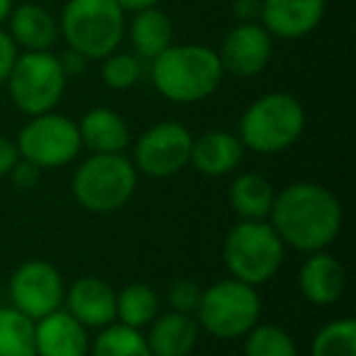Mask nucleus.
<instances>
[{
	"label": "nucleus",
	"instance_id": "25",
	"mask_svg": "<svg viewBox=\"0 0 356 356\" xmlns=\"http://www.w3.org/2000/svg\"><path fill=\"white\" fill-rule=\"evenodd\" d=\"M0 356H37L35 322L13 305H0Z\"/></svg>",
	"mask_w": 356,
	"mask_h": 356
},
{
	"label": "nucleus",
	"instance_id": "19",
	"mask_svg": "<svg viewBox=\"0 0 356 356\" xmlns=\"http://www.w3.org/2000/svg\"><path fill=\"white\" fill-rule=\"evenodd\" d=\"M6 32L22 51H51L59 40V20L47 8L25 3L13 8Z\"/></svg>",
	"mask_w": 356,
	"mask_h": 356
},
{
	"label": "nucleus",
	"instance_id": "23",
	"mask_svg": "<svg viewBox=\"0 0 356 356\" xmlns=\"http://www.w3.org/2000/svg\"><path fill=\"white\" fill-rule=\"evenodd\" d=\"M159 312H161V300H159V293L149 283H127L118 293V315H115V322H120V325L144 330V327L152 325Z\"/></svg>",
	"mask_w": 356,
	"mask_h": 356
},
{
	"label": "nucleus",
	"instance_id": "14",
	"mask_svg": "<svg viewBox=\"0 0 356 356\" xmlns=\"http://www.w3.org/2000/svg\"><path fill=\"white\" fill-rule=\"evenodd\" d=\"M327 0H261V25L278 40H302L320 27Z\"/></svg>",
	"mask_w": 356,
	"mask_h": 356
},
{
	"label": "nucleus",
	"instance_id": "1",
	"mask_svg": "<svg viewBox=\"0 0 356 356\" xmlns=\"http://www.w3.org/2000/svg\"><path fill=\"white\" fill-rule=\"evenodd\" d=\"M344 222L341 203L315 181H296L273 198L268 225L286 247L302 254L322 252L337 242Z\"/></svg>",
	"mask_w": 356,
	"mask_h": 356
},
{
	"label": "nucleus",
	"instance_id": "2",
	"mask_svg": "<svg viewBox=\"0 0 356 356\" xmlns=\"http://www.w3.org/2000/svg\"><path fill=\"white\" fill-rule=\"evenodd\" d=\"M149 79L161 98L178 105L200 103L225 79L218 51L205 44H171L149 61Z\"/></svg>",
	"mask_w": 356,
	"mask_h": 356
},
{
	"label": "nucleus",
	"instance_id": "4",
	"mask_svg": "<svg viewBox=\"0 0 356 356\" xmlns=\"http://www.w3.org/2000/svg\"><path fill=\"white\" fill-rule=\"evenodd\" d=\"M127 17L118 0H69L59 17V35L69 49L88 61H103L120 49Z\"/></svg>",
	"mask_w": 356,
	"mask_h": 356
},
{
	"label": "nucleus",
	"instance_id": "3",
	"mask_svg": "<svg viewBox=\"0 0 356 356\" xmlns=\"http://www.w3.org/2000/svg\"><path fill=\"white\" fill-rule=\"evenodd\" d=\"M307 115L302 103L291 93H266L257 98L239 120V142L257 154H281L298 144L305 132Z\"/></svg>",
	"mask_w": 356,
	"mask_h": 356
},
{
	"label": "nucleus",
	"instance_id": "9",
	"mask_svg": "<svg viewBox=\"0 0 356 356\" xmlns=\"http://www.w3.org/2000/svg\"><path fill=\"white\" fill-rule=\"evenodd\" d=\"M15 144L20 156L42 171H54L76 161L83 149L79 124L56 110L30 118V122L17 132Z\"/></svg>",
	"mask_w": 356,
	"mask_h": 356
},
{
	"label": "nucleus",
	"instance_id": "5",
	"mask_svg": "<svg viewBox=\"0 0 356 356\" xmlns=\"http://www.w3.org/2000/svg\"><path fill=\"white\" fill-rule=\"evenodd\" d=\"M139 173L124 154H90L76 166L71 193L83 210L95 215L118 213L132 200Z\"/></svg>",
	"mask_w": 356,
	"mask_h": 356
},
{
	"label": "nucleus",
	"instance_id": "30",
	"mask_svg": "<svg viewBox=\"0 0 356 356\" xmlns=\"http://www.w3.org/2000/svg\"><path fill=\"white\" fill-rule=\"evenodd\" d=\"M40 173L42 168L35 166L32 161H27V159H17L15 166L10 168V173H8V178L13 181V186H15L17 191H30L37 186V181H40Z\"/></svg>",
	"mask_w": 356,
	"mask_h": 356
},
{
	"label": "nucleus",
	"instance_id": "28",
	"mask_svg": "<svg viewBox=\"0 0 356 356\" xmlns=\"http://www.w3.org/2000/svg\"><path fill=\"white\" fill-rule=\"evenodd\" d=\"M144 71V61L132 51H113L103 59V83L113 90H129L139 83Z\"/></svg>",
	"mask_w": 356,
	"mask_h": 356
},
{
	"label": "nucleus",
	"instance_id": "13",
	"mask_svg": "<svg viewBox=\"0 0 356 356\" xmlns=\"http://www.w3.org/2000/svg\"><path fill=\"white\" fill-rule=\"evenodd\" d=\"M61 307L86 330H103L118 315V291L98 276H81L66 288Z\"/></svg>",
	"mask_w": 356,
	"mask_h": 356
},
{
	"label": "nucleus",
	"instance_id": "21",
	"mask_svg": "<svg viewBox=\"0 0 356 356\" xmlns=\"http://www.w3.org/2000/svg\"><path fill=\"white\" fill-rule=\"evenodd\" d=\"M124 35L129 37L134 56H139L142 61H152L173 44V22L163 10L149 8V10L134 13Z\"/></svg>",
	"mask_w": 356,
	"mask_h": 356
},
{
	"label": "nucleus",
	"instance_id": "17",
	"mask_svg": "<svg viewBox=\"0 0 356 356\" xmlns=\"http://www.w3.org/2000/svg\"><path fill=\"white\" fill-rule=\"evenodd\" d=\"M244 152L247 149L242 147L237 134L225 132V129H210L200 137H193L188 166H193L203 176L220 178L237 171V166L244 159Z\"/></svg>",
	"mask_w": 356,
	"mask_h": 356
},
{
	"label": "nucleus",
	"instance_id": "33",
	"mask_svg": "<svg viewBox=\"0 0 356 356\" xmlns=\"http://www.w3.org/2000/svg\"><path fill=\"white\" fill-rule=\"evenodd\" d=\"M232 13L239 22H259L261 13V0H234Z\"/></svg>",
	"mask_w": 356,
	"mask_h": 356
},
{
	"label": "nucleus",
	"instance_id": "15",
	"mask_svg": "<svg viewBox=\"0 0 356 356\" xmlns=\"http://www.w3.org/2000/svg\"><path fill=\"white\" fill-rule=\"evenodd\" d=\"M298 288L312 305H334L346 291V271L339 259L327 249L305 254V261L298 271Z\"/></svg>",
	"mask_w": 356,
	"mask_h": 356
},
{
	"label": "nucleus",
	"instance_id": "22",
	"mask_svg": "<svg viewBox=\"0 0 356 356\" xmlns=\"http://www.w3.org/2000/svg\"><path fill=\"white\" fill-rule=\"evenodd\" d=\"M227 198L229 208L239 220H268L276 191H273L271 181L264 178L261 173L247 171L232 178Z\"/></svg>",
	"mask_w": 356,
	"mask_h": 356
},
{
	"label": "nucleus",
	"instance_id": "27",
	"mask_svg": "<svg viewBox=\"0 0 356 356\" xmlns=\"http://www.w3.org/2000/svg\"><path fill=\"white\" fill-rule=\"evenodd\" d=\"M244 339V356H298L296 339L278 325H261L247 332Z\"/></svg>",
	"mask_w": 356,
	"mask_h": 356
},
{
	"label": "nucleus",
	"instance_id": "11",
	"mask_svg": "<svg viewBox=\"0 0 356 356\" xmlns=\"http://www.w3.org/2000/svg\"><path fill=\"white\" fill-rule=\"evenodd\" d=\"M8 293L13 307L35 322L64 305L66 286L54 264L30 259L15 268L8 283Z\"/></svg>",
	"mask_w": 356,
	"mask_h": 356
},
{
	"label": "nucleus",
	"instance_id": "31",
	"mask_svg": "<svg viewBox=\"0 0 356 356\" xmlns=\"http://www.w3.org/2000/svg\"><path fill=\"white\" fill-rule=\"evenodd\" d=\"M17 54H20V51H17L15 42H13L10 35H8V32L0 27V86H6L8 74H10V69H13V64H15Z\"/></svg>",
	"mask_w": 356,
	"mask_h": 356
},
{
	"label": "nucleus",
	"instance_id": "34",
	"mask_svg": "<svg viewBox=\"0 0 356 356\" xmlns=\"http://www.w3.org/2000/svg\"><path fill=\"white\" fill-rule=\"evenodd\" d=\"M59 64H61V69H64L66 79H69V76L81 74V71L86 69V64H88V59H86V56H81L79 51H74V49H66L64 54L59 56Z\"/></svg>",
	"mask_w": 356,
	"mask_h": 356
},
{
	"label": "nucleus",
	"instance_id": "24",
	"mask_svg": "<svg viewBox=\"0 0 356 356\" xmlns=\"http://www.w3.org/2000/svg\"><path fill=\"white\" fill-rule=\"evenodd\" d=\"M88 356H152V351L142 330L113 322L90 339Z\"/></svg>",
	"mask_w": 356,
	"mask_h": 356
},
{
	"label": "nucleus",
	"instance_id": "36",
	"mask_svg": "<svg viewBox=\"0 0 356 356\" xmlns=\"http://www.w3.org/2000/svg\"><path fill=\"white\" fill-rule=\"evenodd\" d=\"M13 8H15V0H0V27L6 25L8 17H10Z\"/></svg>",
	"mask_w": 356,
	"mask_h": 356
},
{
	"label": "nucleus",
	"instance_id": "18",
	"mask_svg": "<svg viewBox=\"0 0 356 356\" xmlns=\"http://www.w3.org/2000/svg\"><path fill=\"white\" fill-rule=\"evenodd\" d=\"M147 344L152 356H188L200 337V325L191 312H159L147 327Z\"/></svg>",
	"mask_w": 356,
	"mask_h": 356
},
{
	"label": "nucleus",
	"instance_id": "32",
	"mask_svg": "<svg viewBox=\"0 0 356 356\" xmlns=\"http://www.w3.org/2000/svg\"><path fill=\"white\" fill-rule=\"evenodd\" d=\"M17 159H20V152H17L15 139L0 134V178H8V173L15 166Z\"/></svg>",
	"mask_w": 356,
	"mask_h": 356
},
{
	"label": "nucleus",
	"instance_id": "12",
	"mask_svg": "<svg viewBox=\"0 0 356 356\" xmlns=\"http://www.w3.org/2000/svg\"><path fill=\"white\" fill-rule=\"evenodd\" d=\"M215 51L225 74L252 79L261 74L271 61L273 37L264 30L261 22H237Z\"/></svg>",
	"mask_w": 356,
	"mask_h": 356
},
{
	"label": "nucleus",
	"instance_id": "6",
	"mask_svg": "<svg viewBox=\"0 0 356 356\" xmlns=\"http://www.w3.org/2000/svg\"><path fill=\"white\" fill-rule=\"evenodd\" d=\"M286 257V244L268 220H242L222 242V261L229 276L259 288L278 273Z\"/></svg>",
	"mask_w": 356,
	"mask_h": 356
},
{
	"label": "nucleus",
	"instance_id": "26",
	"mask_svg": "<svg viewBox=\"0 0 356 356\" xmlns=\"http://www.w3.org/2000/svg\"><path fill=\"white\" fill-rule=\"evenodd\" d=\"M310 356H356V320L339 317L317 330Z\"/></svg>",
	"mask_w": 356,
	"mask_h": 356
},
{
	"label": "nucleus",
	"instance_id": "29",
	"mask_svg": "<svg viewBox=\"0 0 356 356\" xmlns=\"http://www.w3.org/2000/svg\"><path fill=\"white\" fill-rule=\"evenodd\" d=\"M200 293H203V288H200L193 278H176V281L168 286L166 298H168V305H171V310L191 312V315H195Z\"/></svg>",
	"mask_w": 356,
	"mask_h": 356
},
{
	"label": "nucleus",
	"instance_id": "10",
	"mask_svg": "<svg viewBox=\"0 0 356 356\" xmlns=\"http://www.w3.org/2000/svg\"><path fill=\"white\" fill-rule=\"evenodd\" d=\"M193 134L176 120L152 124L137 137L132 147V163L137 173L149 178H171L191 161Z\"/></svg>",
	"mask_w": 356,
	"mask_h": 356
},
{
	"label": "nucleus",
	"instance_id": "20",
	"mask_svg": "<svg viewBox=\"0 0 356 356\" xmlns=\"http://www.w3.org/2000/svg\"><path fill=\"white\" fill-rule=\"evenodd\" d=\"M79 132L81 142L93 154H124L129 147V127L120 113L113 108H90L81 118Z\"/></svg>",
	"mask_w": 356,
	"mask_h": 356
},
{
	"label": "nucleus",
	"instance_id": "35",
	"mask_svg": "<svg viewBox=\"0 0 356 356\" xmlns=\"http://www.w3.org/2000/svg\"><path fill=\"white\" fill-rule=\"evenodd\" d=\"M118 6L122 8L124 15H134V13H142V10H149V8H156L159 0H118Z\"/></svg>",
	"mask_w": 356,
	"mask_h": 356
},
{
	"label": "nucleus",
	"instance_id": "7",
	"mask_svg": "<svg viewBox=\"0 0 356 356\" xmlns=\"http://www.w3.org/2000/svg\"><path fill=\"white\" fill-rule=\"evenodd\" d=\"M259 317H261L259 291L232 276L203 288L195 307L200 330L225 341L242 339L252 327L259 325Z\"/></svg>",
	"mask_w": 356,
	"mask_h": 356
},
{
	"label": "nucleus",
	"instance_id": "16",
	"mask_svg": "<svg viewBox=\"0 0 356 356\" xmlns=\"http://www.w3.org/2000/svg\"><path fill=\"white\" fill-rule=\"evenodd\" d=\"M88 330L64 307L35 320L37 356H88Z\"/></svg>",
	"mask_w": 356,
	"mask_h": 356
},
{
	"label": "nucleus",
	"instance_id": "8",
	"mask_svg": "<svg viewBox=\"0 0 356 356\" xmlns=\"http://www.w3.org/2000/svg\"><path fill=\"white\" fill-rule=\"evenodd\" d=\"M6 86L13 105L27 118H35L56 110L66 90V74L54 51H22Z\"/></svg>",
	"mask_w": 356,
	"mask_h": 356
}]
</instances>
